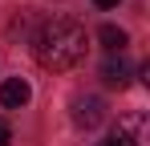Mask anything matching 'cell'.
Returning a JSON list of instances; mask_svg holds the SVG:
<instances>
[{
    "mask_svg": "<svg viewBox=\"0 0 150 146\" xmlns=\"http://www.w3.org/2000/svg\"><path fill=\"white\" fill-rule=\"evenodd\" d=\"M98 146H114V142H98Z\"/></svg>",
    "mask_w": 150,
    "mask_h": 146,
    "instance_id": "cell-9",
    "label": "cell"
},
{
    "mask_svg": "<svg viewBox=\"0 0 150 146\" xmlns=\"http://www.w3.org/2000/svg\"><path fill=\"white\" fill-rule=\"evenodd\" d=\"M98 37H101V45L110 49V53H126V33L118 28V24H101Z\"/></svg>",
    "mask_w": 150,
    "mask_h": 146,
    "instance_id": "cell-6",
    "label": "cell"
},
{
    "mask_svg": "<svg viewBox=\"0 0 150 146\" xmlns=\"http://www.w3.org/2000/svg\"><path fill=\"white\" fill-rule=\"evenodd\" d=\"M101 81L114 85V89H126L130 85V61H126V53H110L101 61Z\"/></svg>",
    "mask_w": 150,
    "mask_h": 146,
    "instance_id": "cell-4",
    "label": "cell"
},
{
    "mask_svg": "<svg viewBox=\"0 0 150 146\" xmlns=\"http://www.w3.org/2000/svg\"><path fill=\"white\" fill-rule=\"evenodd\" d=\"M28 97H33L28 81H21V77H8V81H0V106H8V110H21V106H28Z\"/></svg>",
    "mask_w": 150,
    "mask_h": 146,
    "instance_id": "cell-5",
    "label": "cell"
},
{
    "mask_svg": "<svg viewBox=\"0 0 150 146\" xmlns=\"http://www.w3.org/2000/svg\"><path fill=\"white\" fill-rule=\"evenodd\" d=\"M110 142L114 146H146V114H122Z\"/></svg>",
    "mask_w": 150,
    "mask_h": 146,
    "instance_id": "cell-3",
    "label": "cell"
},
{
    "mask_svg": "<svg viewBox=\"0 0 150 146\" xmlns=\"http://www.w3.org/2000/svg\"><path fill=\"white\" fill-rule=\"evenodd\" d=\"M69 118H73L77 130H98L101 122H105V101H101L98 94H81V97H73Z\"/></svg>",
    "mask_w": 150,
    "mask_h": 146,
    "instance_id": "cell-2",
    "label": "cell"
},
{
    "mask_svg": "<svg viewBox=\"0 0 150 146\" xmlns=\"http://www.w3.org/2000/svg\"><path fill=\"white\" fill-rule=\"evenodd\" d=\"M33 53H37V61L53 73H65L81 65V57H85V28L69 16H53L37 28V37H33Z\"/></svg>",
    "mask_w": 150,
    "mask_h": 146,
    "instance_id": "cell-1",
    "label": "cell"
},
{
    "mask_svg": "<svg viewBox=\"0 0 150 146\" xmlns=\"http://www.w3.org/2000/svg\"><path fill=\"white\" fill-rule=\"evenodd\" d=\"M98 8H118V0H93Z\"/></svg>",
    "mask_w": 150,
    "mask_h": 146,
    "instance_id": "cell-8",
    "label": "cell"
},
{
    "mask_svg": "<svg viewBox=\"0 0 150 146\" xmlns=\"http://www.w3.org/2000/svg\"><path fill=\"white\" fill-rule=\"evenodd\" d=\"M8 142H12V126L0 118V146H8Z\"/></svg>",
    "mask_w": 150,
    "mask_h": 146,
    "instance_id": "cell-7",
    "label": "cell"
}]
</instances>
